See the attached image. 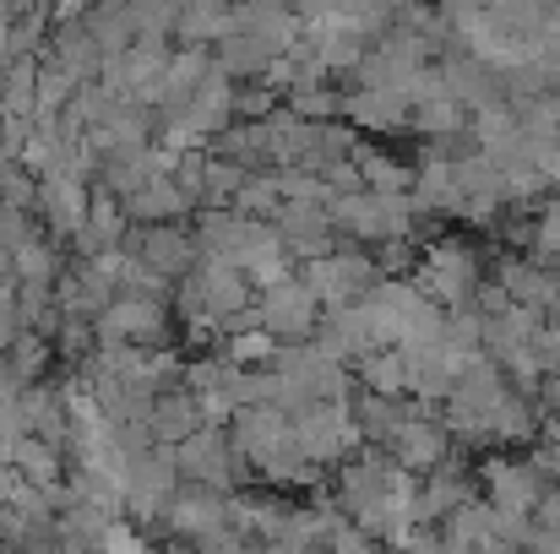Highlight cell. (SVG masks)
<instances>
[{
    "mask_svg": "<svg viewBox=\"0 0 560 554\" xmlns=\"http://www.w3.org/2000/svg\"><path fill=\"white\" fill-rule=\"evenodd\" d=\"M11 278H22V283H49V278H55V245L27 239V245L11 256Z\"/></svg>",
    "mask_w": 560,
    "mask_h": 554,
    "instance_id": "25",
    "label": "cell"
},
{
    "mask_svg": "<svg viewBox=\"0 0 560 554\" xmlns=\"http://www.w3.org/2000/svg\"><path fill=\"white\" fill-rule=\"evenodd\" d=\"M5 462L22 473V484H38V490L66 484V457H60V446H49V440H38V435H22Z\"/></svg>",
    "mask_w": 560,
    "mask_h": 554,
    "instance_id": "17",
    "label": "cell"
},
{
    "mask_svg": "<svg viewBox=\"0 0 560 554\" xmlns=\"http://www.w3.org/2000/svg\"><path fill=\"white\" fill-rule=\"evenodd\" d=\"M419 201H424V207L463 212V164H430V169L419 175Z\"/></svg>",
    "mask_w": 560,
    "mask_h": 554,
    "instance_id": "21",
    "label": "cell"
},
{
    "mask_svg": "<svg viewBox=\"0 0 560 554\" xmlns=\"http://www.w3.org/2000/svg\"><path fill=\"white\" fill-rule=\"evenodd\" d=\"M229 435H234V446L245 451V462L261 473V468L294 440V424H289L283 408H240V413L229 419Z\"/></svg>",
    "mask_w": 560,
    "mask_h": 554,
    "instance_id": "10",
    "label": "cell"
},
{
    "mask_svg": "<svg viewBox=\"0 0 560 554\" xmlns=\"http://www.w3.org/2000/svg\"><path fill=\"white\" fill-rule=\"evenodd\" d=\"M485 484H490V506L506 511V517H534L539 500L550 495L545 490V473L534 462H512V457L485 462Z\"/></svg>",
    "mask_w": 560,
    "mask_h": 554,
    "instance_id": "11",
    "label": "cell"
},
{
    "mask_svg": "<svg viewBox=\"0 0 560 554\" xmlns=\"http://www.w3.org/2000/svg\"><path fill=\"white\" fill-rule=\"evenodd\" d=\"M468 500H474V484H468L457 468H435V473H424V484H419V495H413L419 522H446V517H457Z\"/></svg>",
    "mask_w": 560,
    "mask_h": 554,
    "instance_id": "14",
    "label": "cell"
},
{
    "mask_svg": "<svg viewBox=\"0 0 560 554\" xmlns=\"http://www.w3.org/2000/svg\"><path fill=\"white\" fill-rule=\"evenodd\" d=\"M327 554H381V550H375V533H365V528H354V522H349V528L327 544Z\"/></svg>",
    "mask_w": 560,
    "mask_h": 554,
    "instance_id": "27",
    "label": "cell"
},
{
    "mask_svg": "<svg viewBox=\"0 0 560 554\" xmlns=\"http://www.w3.org/2000/svg\"><path fill=\"white\" fill-rule=\"evenodd\" d=\"M360 380L365 391H381V397H402L408 391V365H402V349H375L360 359Z\"/></svg>",
    "mask_w": 560,
    "mask_h": 554,
    "instance_id": "20",
    "label": "cell"
},
{
    "mask_svg": "<svg viewBox=\"0 0 560 554\" xmlns=\"http://www.w3.org/2000/svg\"><path fill=\"white\" fill-rule=\"evenodd\" d=\"M180 484L186 479H180L175 446H153V451L131 457V468H126V517L131 522H159Z\"/></svg>",
    "mask_w": 560,
    "mask_h": 554,
    "instance_id": "3",
    "label": "cell"
},
{
    "mask_svg": "<svg viewBox=\"0 0 560 554\" xmlns=\"http://www.w3.org/2000/svg\"><path fill=\"white\" fill-rule=\"evenodd\" d=\"M186 190L170 180H148L142 190H131L126 196V212L131 217H142V223H164V217H175V212H186Z\"/></svg>",
    "mask_w": 560,
    "mask_h": 554,
    "instance_id": "19",
    "label": "cell"
},
{
    "mask_svg": "<svg viewBox=\"0 0 560 554\" xmlns=\"http://www.w3.org/2000/svg\"><path fill=\"white\" fill-rule=\"evenodd\" d=\"M104 343H142V349H159L164 332H170V316L153 294H115L104 305V316L93 321Z\"/></svg>",
    "mask_w": 560,
    "mask_h": 554,
    "instance_id": "7",
    "label": "cell"
},
{
    "mask_svg": "<svg viewBox=\"0 0 560 554\" xmlns=\"http://www.w3.org/2000/svg\"><path fill=\"white\" fill-rule=\"evenodd\" d=\"M468 359H474V354L452 349L446 338L402 349V365H408V391H413V397H424V402H441V397H452V386L463 380V365H468Z\"/></svg>",
    "mask_w": 560,
    "mask_h": 554,
    "instance_id": "9",
    "label": "cell"
},
{
    "mask_svg": "<svg viewBox=\"0 0 560 554\" xmlns=\"http://www.w3.org/2000/svg\"><path fill=\"white\" fill-rule=\"evenodd\" d=\"M539 250L560 261V207H550V212L539 217Z\"/></svg>",
    "mask_w": 560,
    "mask_h": 554,
    "instance_id": "28",
    "label": "cell"
},
{
    "mask_svg": "<svg viewBox=\"0 0 560 554\" xmlns=\"http://www.w3.org/2000/svg\"><path fill=\"white\" fill-rule=\"evenodd\" d=\"M159 522H170L186 544L212 539V533H240L234 528V495L229 490H207V484H180Z\"/></svg>",
    "mask_w": 560,
    "mask_h": 554,
    "instance_id": "6",
    "label": "cell"
},
{
    "mask_svg": "<svg viewBox=\"0 0 560 554\" xmlns=\"http://www.w3.org/2000/svg\"><path fill=\"white\" fill-rule=\"evenodd\" d=\"M446 451H452V429L441 424V419H430V413H408L402 419V429L386 440V457L397 462V468H408V473H435V468H446Z\"/></svg>",
    "mask_w": 560,
    "mask_h": 554,
    "instance_id": "8",
    "label": "cell"
},
{
    "mask_svg": "<svg viewBox=\"0 0 560 554\" xmlns=\"http://www.w3.org/2000/svg\"><path fill=\"white\" fill-rule=\"evenodd\" d=\"M501 294L512 305H528V310H550L560 305V283L550 267H534V261H506L501 267Z\"/></svg>",
    "mask_w": 560,
    "mask_h": 554,
    "instance_id": "16",
    "label": "cell"
},
{
    "mask_svg": "<svg viewBox=\"0 0 560 554\" xmlns=\"http://www.w3.org/2000/svg\"><path fill=\"white\" fill-rule=\"evenodd\" d=\"M131 256H142L159 278H186L190 261H196V239H190L186 228H170V223H159V228H148V234H137L131 245H126Z\"/></svg>",
    "mask_w": 560,
    "mask_h": 554,
    "instance_id": "13",
    "label": "cell"
},
{
    "mask_svg": "<svg viewBox=\"0 0 560 554\" xmlns=\"http://www.w3.org/2000/svg\"><path fill=\"white\" fill-rule=\"evenodd\" d=\"M419 288L441 305V310H463L474 294H479V261L468 245L446 239V245H430L424 261H419Z\"/></svg>",
    "mask_w": 560,
    "mask_h": 554,
    "instance_id": "5",
    "label": "cell"
},
{
    "mask_svg": "<svg viewBox=\"0 0 560 554\" xmlns=\"http://www.w3.org/2000/svg\"><path fill=\"white\" fill-rule=\"evenodd\" d=\"M175 462H180V479L186 484H207V490H234L245 479V451L234 446V435L223 424H201L190 440L175 446Z\"/></svg>",
    "mask_w": 560,
    "mask_h": 554,
    "instance_id": "1",
    "label": "cell"
},
{
    "mask_svg": "<svg viewBox=\"0 0 560 554\" xmlns=\"http://www.w3.org/2000/svg\"><path fill=\"white\" fill-rule=\"evenodd\" d=\"M300 278L311 283V294L322 299V310H332V305L371 299V288L381 283V267H375V256H360V250H327V256L305 261Z\"/></svg>",
    "mask_w": 560,
    "mask_h": 554,
    "instance_id": "2",
    "label": "cell"
},
{
    "mask_svg": "<svg viewBox=\"0 0 560 554\" xmlns=\"http://www.w3.org/2000/svg\"><path fill=\"white\" fill-rule=\"evenodd\" d=\"M408 413H413V408H402V397H381V391H365V397L354 402V424H360V435H365V440H381V446L402 429Z\"/></svg>",
    "mask_w": 560,
    "mask_h": 554,
    "instance_id": "18",
    "label": "cell"
},
{
    "mask_svg": "<svg viewBox=\"0 0 560 554\" xmlns=\"http://www.w3.org/2000/svg\"><path fill=\"white\" fill-rule=\"evenodd\" d=\"M256 321L278 338V343H311L322 327V299L311 294L305 278H283L272 288H261L256 299Z\"/></svg>",
    "mask_w": 560,
    "mask_h": 554,
    "instance_id": "4",
    "label": "cell"
},
{
    "mask_svg": "<svg viewBox=\"0 0 560 554\" xmlns=\"http://www.w3.org/2000/svg\"><path fill=\"white\" fill-rule=\"evenodd\" d=\"M278 239H283L289 256L316 261V256L332 250L338 228H332V212H327V207H316V201H289V207L278 212Z\"/></svg>",
    "mask_w": 560,
    "mask_h": 554,
    "instance_id": "12",
    "label": "cell"
},
{
    "mask_svg": "<svg viewBox=\"0 0 560 554\" xmlns=\"http://www.w3.org/2000/svg\"><path fill=\"white\" fill-rule=\"evenodd\" d=\"M153 440L159 446H180V440H190L201 424H207V413H201V397L196 391H164L159 402H153Z\"/></svg>",
    "mask_w": 560,
    "mask_h": 554,
    "instance_id": "15",
    "label": "cell"
},
{
    "mask_svg": "<svg viewBox=\"0 0 560 554\" xmlns=\"http://www.w3.org/2000/svg\"><path fill=\"white\" fill-rule=\"evenodd\" d=\"M44 212L60 234H82V217H88V201L71 180H49L44 185Z\"/></svg>",
    "mask_w": 560,
    "mask_h": 554,
    "instance_id": "22",
    "label": "cell"
},
{
    "mask_svg": "<svg viewBox=\"0 0 560 554\" xmlns=\"http://www.w3.org/2000/svg\"><path fill=\"white\" fill-rule=\"evenodd\" d=\"M245 212H283V185L278 180H245L234 196Z\"/></svg>",
    "mask_w": 560,
    "mask_h": 554,
    "instance_id": "26",
    "label": "cell"
},
{
    "mask_svg": "<svg viewBox=\"0 0 560 554\" xmlns=\"http://www.w3.org/2000/svg\"><path fill=\"white\" fill-rule=\"evenodd\" d=\"M278 338L267 332V327H245V332H229V359L234 365H245V369H256V365H272L278 359Z\"/></svg>",
    "mask_w": 560,
    "mask_h": 554,
    "instance_id": "24",
    "label": "cell"
},
{
    "mask_svg": "<svg viewBox=\"0 0 560 554\" xmlns=\"http://www.w3.org/2000/svg\"><path fill=\"white\" fill-rule=\"evenodd\" d=\"M5 359H11V375H16V386H33L38 380V369L49 365V338L44 332H16V343L5 349Z\"/></svg>",
    "mask_w": 560,
    "mask_h": 554,
    "instance_id": "23",
    "label": "cell"
}]
</instances>
